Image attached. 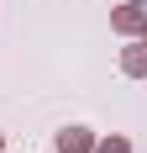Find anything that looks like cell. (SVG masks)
Wrapping results in <instances>:
<instances>
[{"mask_svg":"<svg viewBox=\"0 0 147 153\" xmlns=\"http://www.w3.org/2000/svg\"><path fill=\"white\" fill-rule=\"evenodd\" d=\"M58 148H63V153H89L95 137H89L84 127H68V132H58Z\"/></svg>","mask_w":147,"mask_h":153,"instance_id":"1","label":"cell"},{"mask_svg":"<svg viewBox=\"0 0 147 153\" xmlns=\"http://www.w3.org/2000/svg\"><path fill=\"white\" fill-rule=\"evenodd\" d=\"M110 21H116V32H142V27H147V16L137 11V5H121V11L110 16Z\"/></svg>","mask_w":147,"mask_h":153,"instance_id":"2","label":"cell"},{"mask_svg":"<svg viewBox=\"0 0 147 153\" xmlns=\"http://www.w3.org/2000/svg\"><path fill=\"white\" fill-rule=\"evenodd\" d=\"M121 69H126V74H147V42H142V48H126Z\"/></svg>","mask_w":147,"mask_h":153,"instance_id":"3","label":"cell"},{"mask_svg":"<svg viewBox=\"0 0 147 153\" xmlns=\"http://www.w3.org/2000/svg\"><path fill=\"white\" fill-rule=\"evenodd\" d=\"M95 148H100V153H132V148H126V137H105V143H95Z\"/></svg>","mask_w":147,"mask_h":153,"instance_id":"4","label":"cell"},{"mask_svg":"<svg viewBox=\"0 0 147 153\" xmlns=\"http://www.w3.org/2000/svg\"><path fill=\"white\" fill-rule=\"evenodd\" d=\"M0 148H5V137H0Z\"/></svg>","mask_w":147,"mask_h":153,"instance_id":"5","label":"cell"},{"mask_svg":"<svg viewBox=\"0 0 147 153\" xmlns=\"http://www.w3.org/2000/svg\"><path fill=\"white\" fill-rule=\"evenodd\" d=\"M142 42H147V37H142Z\"/></svg>","mask_w":147,"mask_h":153,"instance_id":"6","label":"cell"}]
</instances>
